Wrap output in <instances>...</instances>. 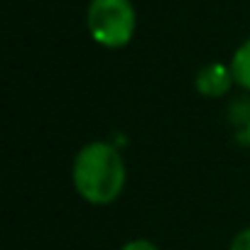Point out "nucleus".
I'll use <instances>...</instances> for the list:
<instances>
[{"mask_svg": "<svg viewBox=\"0 0 250 250\" xmlns=\"http://www.w3.org/2000/svg\"><path fill=\"white\" fill-rule=\"evenodd\" d=\"M128 182V167L120 150L108 140H93L83 145L71 162L74 191L91 206H108Z\"/></svg>", "mask_w": 250, "mask_h": 250, "instance_id": "nucleus-1", "label": "nucleus"}, {"mask_svg": "<svg viewBox=\"0 0 250 250\" xmlns=\"http://www.w3.org/2000/svg\"><path fill=\"white\" fill-rule=\"evenodd\" d=\"M86 27L96 44L105 49H123L138 30V13L130 0H91L86 10Z\"/></svg>", "mask_w": 250, "mask_h": 250, "instance_id": "nucleus-2", "label": "nucleus"}, {"mask_svg": "<svg viewBox=\"0 0 250 250\" xmlns=\"http://www.w3.org/2000/svg\"><path fill=\"white\" fill-rule=\"evenodd\" d=\"M233 86H235V79H233L230 64L211 62V64L201 66L194 76V88L204 98H223L230 93Z\"/></svg>", "mask_w": 250, "mask_h": 250, "instance_id": "nucleus-3", "label": "nucleus"}, {"mask_svg": "<svg viewBox=\"0 0 250 250\" xmlns=\"http://www.w3.org/2000/svg\"><path fill=\"white\" fill-rule=\"evenodd\" d=\"M228 64H230L235 86H240L243 91H250V37L243 44H238Z\"/></svg>", "mask_w": 250, "mask_h": 250, "instance_id": "nucleus-4", "label": "nucleus"}, {"mask_svg": "<svg viewBox=\"0 0 250 250\" xmlns=\"http://www.w3.org/2000/svg\"><path fill=\"white\" fill-rule=\"evenodd\" d=\"M228 250H250V226H248V228H240V230L233 235Z\"/></svg>", "mask_w": 250, "mask_h": 250, "instance_id": "nucleus-5", "label": "nucleus"}, {"mask_svg": "<svg viewBox=\"0 0 250 250\" xmlns=\"http://www.w3.org/2000/svg\"><path fill=\"white\" fill-rule=\"evenodd\" d=\"M120 250H160V245L152 243V240H147V238H133V240L125 243Z\"/></svg>", "mask_w": 250, "mask_h": 250, "instance_id": "nucleus-6", "label": "nucleus"}, {"mask_svg": "<svg viewBox=\"0 0 250 250\" xmlns=\"http://www.w3.org/2000/svg\"><path fill=\"white\" fill-rule=\"evenodd\" d=\"M243 135H245V143H248V147H250V120H248V125H245V130H243Z\"/></svg>", "mask_w": 250, "mask_h": 250, "instance_id": "nucleus-7", "label": "nucleus"}]
</instances>
